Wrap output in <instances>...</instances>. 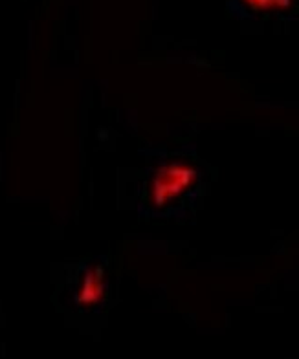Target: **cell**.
I'll return each instance as SVG.
<instances>
[{
	"mask_svg": "<svg viewBox=\"0 0 299 359\" xmlns=\"http://www.w3.org/2000/svg\"><path fill=\"white\" fill-rule=\"evenodd\" d=\"M202 172L187 156L158 158L147 167L140 189V215L145 218L175 217L195 198Z\"/></svg>",
	"mask_w": 299,
	"mask_h": 359,
	"instance_id": "obj_1",
	"label": "cell"
},
{
	"mask_svg": "<svg viewBox=\"0 0 299 359\" xmlns=\"http://www.w3.org/2000/svg\"><path fill=\"white\" fill-rule=\"evenodd\" d=\"M72 288L74 301L79 310L91 312L100 308L109 290V266L105 259L86 260L77 266L72 279Z\"/></svg>",
	"mask_w": 299,
	"mask_h": 359,
	"instance_id": "obj_2",
	"label": "cell"
},
{
	"mask_svg": "<svg viewBox=\"0 0 299 359\" xmlns=\"http://www.w3.org/2000/svg\"><path fill=\"white\" fill-rule=\"evenodd\" d=\"M237 4L253 17H288L299 13V0H237Z\"/></svg>",
	"mask_w": 299,
	"mask_h": 359,
	"instance_id": "obj_3",
	"label": "cell"
}]
</instances>
